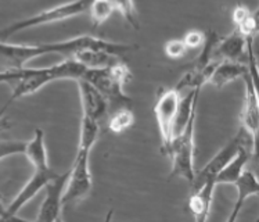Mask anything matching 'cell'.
<instances>
[{"label": "cell", "instance_id": "16", "mask_svg": "<svg viewBox=\"0 0 259 222\" xmlns=\"http://www.w3.org/2000/svg\"><path fill=\"white\" fill-rule=\"evenodd\" d=\"M236 186L237 191V197H236V203L233 207V211L230 214V217L228 218L229 222H234L237 218L238 212L243 208L245 200L251 197V196H256L259 193V185L256 175L251 171V169H244L241 175L238 176L236 182L233 183Z\"/></svg>", "mask_w": 259, "mask_h": 222}, {"label": "cell", "instance_id": "21", "mask_svg": "<svg viewBox=\"0 0 259 222\" xmlns=\"http://www.w3.org/2000/svg\"><path fill=\"white\" fill-rule=\"evenodd\" d=\"M133 122H135V114L132 108H119L112 113L108 121V128L111 132L122 133L129 127H132Z\"/></svg>", "mask_w": 259, "mask_h": 222}, {"label": "cell", "instance_id": "7", "mask_svg": "<svg viewBox=\"0 0 259 222\" xmlns=\"http://www.w3.org/2000/svg\"><path fill=\"white\" fill-rule=\"evenodd\" d=\"M241 146H249L252 147L255 153H256V142H255L252 136L249 135L244 128H240L238 133L234 136V138L225 144L219 152H218L213 157H212L205 165L204 168L200 169L196 175H194V179L191 180V192L197 191L200 186L208 179H215L217 175L225 168V165L228 164L229 161L236 156V153L238 152V149Z\"/></svg>", "mask_w": 259, "mask_h": 222}, {"label": "cell", "instance_id": "9", "mask_svg": "<svg viewBox=\"0 0 259 222\" xmlns=\"http://www.w3.org/2000/svg\"><path fill=\"white\" fill-rule=\"evenodd\" d=\"M57 172L52 169V167H42V168H33V174L29 178L27 183L24 185L20 193L13 199L9 207H6V211L10 219L17 218V212L21 210L22 207L35 197L39 192L45 189V186L48 185L50 180L53 179Z\"/></svg>", "mask_w": 259, "mask_h": 222}, {"label": "cell", "instance_id": "5", "mask_svg": "<svg viewBox=\"0 0 259 222\" xmlns=\"http://www.w3.org/2000/svg\"><path fill=\"white\" fill-rule=\"evenodd\" d=\"M197 111L191 114L185 129L172 139L168 156L170 157L172 169L169 178H182L190 182L194 179V128Z\"/></svg>", "mask_w": 259, "mask_h": 222}, {"label": "cell", "instance_id": "2", "mask_svg": "<svg viewBox=\"0 0 259 222\" xmlns=\"http://www.w3.org/2000/svg\"><path fill=\"white\" fill-rule=\"evenodd\" d=\"M132 74L123 61L104 68H86L80 80L88 81L104 96L110 110L131 108L132 99L125 93V85L131 81Z\"/></svg>", "mask_w": 259, "mask_h": 222}, {"label": "cell", "instance_id": "3", "mask_svg": "<svg viewBox=\"0 0 259 222\" xmlns=\"http://www.w3.org/2000/svg\"><path fill=\"white\" fill-rule=\"evenodd\" d=\"M85 69V65L78 63L74 58H67L63 63L54 64L52 67H46V68H27L25 77L16 86L11 88L10 100L5 107L21 97L33 95L35 92L42 89L43 86L52 84L54 81L80 80Z\"/></svg>", "mask_w": 259, "mask_h": 222}, {"label": "cell", "instance_id": "14", "mask_svg": "<svg viewBox=\"0 0 259 222\" xmlns=\"http://www.w3.org/2000/svg\"><path fill=\"white\" fill-rule=\"evenodd\" d=\"M247 49V38L241 35L238 29L228 35L226 38H221L213 49V58L215 60H230V61H240L243 63L244 56Z\"/></svg>", "mask_w": 259, "mask_h": 222}, {"label": "cell", "instance_id": "15", "mask_svg": "<svg viewBox=\"0 0 259 222\" xmlns=\"http://www.w3.org/2000/svg\"><path fill=\"white\" fill-rule=\"evenodd\" d=\"M252 156H256V153L252 150V147H249V146H241V147L238 149L236 156L217 175V178H215L217 185H223V183L233 185L238 176L241 175V172L245 169V165L248 164Z\"/></svg>", "mask_w": 259, "mask_h": 222}, {"label": "cell", "instance_id": "20", "mask_svg": "<svg viewBox=\"0 0 259 222\" xmlns=\"http://www.w3.org/2000/svg\"><path fill=\"white\" fill-rule=\"evenodd\" d=\"M100 136V122L96 121L93 118L82 116L80 120V138H79V147L83 150H89L92 149L97 142V139Z\"/></svg>", "mask_w": 259, "mask_h": 222}, {"label": "cell", "instance_id": "10", "mask_svg": "<svg viewBox=\"0 0 259 222\" xmlns=\"http://www.w3.org/2000/svg\"><path fill=\"white\" fill-rule=\"evenodd\" d=\"M68 179V172L63 175H56L53 179L45 186L46 196L43 199L36 219L40 222H54L61 219V197H63L64 188Z\"/></svg>", "mask_w": 259, "mask_h": 222}, {"label": "cell", "instance_id": "22", "mask_svg": "<svg viewBox=\"0 0 259 222\" xmlns=\"http://www.w3.org/2000/svg\"><path fill=\"white\" fill-rule=\"evenodd\" d=\"M115 11L111 0H93L89 7V13L92 20L95 22V27H99L110 18Z\"/></svg>", "mask_w": 259, "mask_h": 222}, {"label": "cell", "instance_id": "4", "mask_svg": "<svg viewBox=\"0 0 259 222\" xmlns=\"http://www.w3.org/2000/svg\"><path fill=\"white\" fill-rule=\"evenodd\" d=\"M92 2L93 0H74L69 3H64V5L48 9V10H43L35 16L28 17L20 21L13 22L9 27L0 31V41H7L10 36L16 35L18 32L25 31V29L40 27V25H46V24H54V22L64 21V20H68L72 17L85 14L89 11Z\"/></svg>", "mask_w": 259, "mask_h": 222}, {"label": "cell", "instance_id": "11", "mask_svg": "<svg viewBox=\"0 0 259 222\" xmlns=\"http://www.w3.org/2000/svg\"><path fill=\"white\" fill-rule=\"evenodd\" d=\"M245 84V100L240 120L241 128L252 136L255 142L258 138V124H259V107H258V93H256V78L247 72L243 77Z\"/></svg>", "mask_w": 259, "mask_h": 222}, {"label": "cell", "instance_id": "18", "mask_svg": "<svg viewBox=\"0 0 259 222\" xmlns=\"http://www.w3.org/2000/svg\"><path fill=\"white\" fill-rule=\"evenodd\" d=\"M71 58L83 64L86 68H104L123 61L119 54L111 53L107 50H93V49H82Z\"/></svg>", "mask_w": 259, "mask_h": 222}, {"label": "cell", "instance_id": "26", "mask_svg": "<svg viewBox=\"0 0 259 222\" xmlns=\"http://www.w3.org/2000/svg\"><path fill=\"white\" fill-rule=\"evenodd\" d=\"M204 38H205V33L201 31H189L185 35V38L182 39L185 42L186 48L187 49H196L200 48L202 43H204Z\"/></svg>", "mask_w": 259, "mask_h": 222}, {"label": "cell", "instance_id": "13", "mask_svg": "<svg viewBox=\"0 0 259 222\" xmlns=\"http://www.w3.org/2000/svg\"><path fill=\"white\" fill-rule=\"evenodd\" d=\"M215 188H217L215 179H208L197 191L191 192L189 208H190L191 215L197 222H204L209 217Z\"/></svg>", "mask_w": 259, "mask_h": 222}, {"label": "cell", "instance_id": "17", "mask_svg": "<svg viewBox=\"0 0 259 222\" xmlns=\"http://www.w3.org/2000/svg\"><path fill=\"white\" fill-rule=\"evenodd\" d=\"M247 72H248L247 64L240 63V61H230V60H219V63L209 78V84L221 89L225 85L230 84L238 78H243Z\"/></svg>", "mask_w": 259, "mask_h": 222}, {"label": "cell", "instance_id": "8", "mask_svg": "<svg viewBox=\"0 0 259 222\" xmlns=\"http://www.w3.org/2000/svg\"><path fill=\"white\" fill-rule=\"evenodd\" d=\"M180 92L175 88L161 90L154 104V114L158 124L161 136V153L168 156L170 143L174 139V120L180 101Z\"/></svg>", "mask_w": 259, "mask_h": 222}, {"label": "cell", "instance_id": "24", "mask_svg": "<svg viewBox=\"0 0 259 222\" xmlns=\"http://www.w3.org/2000/svg\"><path fill=\"white\" fill-rule=\"evenodd\" d=\"M27 142L22 140H0V160L14 154H24Z\"/></svg>", "mask_w": 259, "mask_h": 222}, {"label": "cell", "instance_id": "23", "mask_svg": "<svg viewBox=\"0 0 259 222\" xmlns=\"http://www.w3.org/2000/svg\"><path fill=\"white\" fill-rule=\"evenodd\" d=\"M112 6L115 11H119L123 18L126 20L135 29H139L138 22V13L135 9V3L133 0H111Z\"/></svg>", "mask_w": 259, "mask_h": 222}, {"label": "cell", "instance_id": "27", "mask_svg": "<svg viewBox=\"0 0 259 222\" xmlns=\"http://www.w3.org/2000/svg\"><path fill=\"white\" fill-rule=\"evenodd\" d=\"M10 127H11L10 121H9L6 117L0 116V133L5 132V131H7V129H10Z\"/></svg>", "mask_w": 259, "mask_h": 222}, {"label": "cell", "instance_id": "1", "mask_svg": "<svg viewBox=\"0 0 259 222\" xmlns=\"http://www.w3.org/2000/svg\"><path fill=\"white\" fill-rule=\"evenodd\" d=\"M82 49L107 50L119 56H125L127 52L133 50L135 46L114 43L90 35L67 39L63 42L39 43V45H16V43H7V41H0V65L5 69L24 68L28 61L39 56L58 53L71 58Z\"/></svg>", "mask_w": 259, "mask_h": 222}, {"label": "cell", "instance_id": "25", "mask_svg": "<svg viewBox=\"0 0 259 222\" xmlns=\"http://www.w3.org/2000/svg\"><path fill=\"white\" fill-rule=\"evenodd\" d=\"M189 49L186 48L185 42L182 39H174V41H169V42L165 43L164 52L165 54L170 58H180L183 57L186 53H187Z\"/></svg>", "mask_w": 259, "mask_h": 222}, {"label": "cell", "instance_id": "28", "mask_svg": "<svg viewBox=\"0 0 259 222\" xmlns=\"http://www.w3.org/2000/svg\"><path fill=\"white\" fill-rule=\"evenodd\" d=\"M0 219H10L9 215H7V211H6V207L3 206V203L0 200Z\"/></svg>", "mask_w": 259, "mask_h": 222}, {"label": "cell", "instance_id": "19", "mask_svg": "<svg viewBox=\"0 0 259 222\" xmlns=\"http://www.w3.org/2000/svg\"><path fill=\"white\" fill-rule=\"evenodd\" d=\"M24 154L27 156L33 168L49 167V156L46 143H45V132L40 128H36L33 132V138L27 142Z\"/></svg>", "mask_w": 259, "mask_h": 222}, {"label": "cell", "instance_id": "6", "mask_svg": "<svg viewBox=\"0 0 259 222\" xmlns=\"http://www.w3.org/2000/svg\"><path fill=\"white\" fill-rule=\"evenodd\" d=\"M90 152L78 149L75 156L74 164L71 171H68V179L64 188L61 204L63 207L74 206L76 203L85 200L93 189V180L89 167Z\"/></svg>", "mask_w": 259, "mask_h": 222}, {"label": "cell", "instance_id": "12", "mask_svg": "<svg viewBox=\"0 0 259 222\" xmlns=\"http://www.w3.org/2000/svg\"><path fill=\"white\" fill-rule=\"evenodd\" d=\"M76 84H78V89H79L82 116L89 117L96 121L101 122V120H104L110 111V107H108V103L104 99V96L88 81L78 80Z\"/></svg>", "mask_w": 259, "mask_h": 222}]
</instances>
